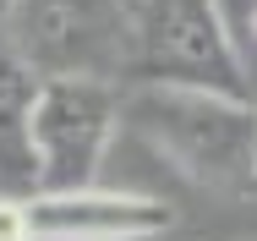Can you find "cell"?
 Masks as SVG:
<instances>
[{
	"instance_id": "1",
	"label": "cell",
	"mask_w": 257,
	"mask_h": 241,
	"mask_svg": "<svg viewBox=\"0 0 257 241\" xmlns=\"http://www.w3.org/2000/svg\"><path fill=\"white\" fill-rule=\"evenodd\" d=\"M181 176L219 192H257V104L203 88H126V121Z\"/></svg>"
},
{
	"instance_id": "2",
	"label": "cell",
	"mask_w": 257,
	"mask_h": 241,
	"mask_svg": "<svg viewBox=\"0 0 257 241\" xmlns=\"http://www.w3.org/2000/svg\"><path fill=\"white\" fill-rule=\"evenodd\" d=\"M132 88H203L252 99L246 55L235 49L219 0H143L132 11Z\"/></svg>"
},
{
	"instance_id": "3",
	"label": "cell",
	"mask_w": 257,
	"mask_h": 241,
	"mask_svg": "<svg viewBox=\"0 0 257 241\" xmlns=\"http://www.w3.org/2000/svg\"><path fill=\"white\" fill-rule=\"evenodd\" d=\"M11 49L50 77L120 83L132 71V6L126 0H11L0 17Z\"/></svg>"
},
{
	"instance_id": "4",
	"label": "cell",
	"mask_w": 257,
	"mask_h": 241,
	"mask_svg": "<svg viewBox=\"0 0 257 241\" xmlns=\"http://www.w3.org/2000/svg\"><path fill=\"white\" fill-rule=\"evenodd\" d=\"M126 121V88L99 77H50L33 110V153L39 192H82L93 187L104 148Z\"/></svg>"
},
{
	"instance_id": "5",
	"label": "cell",
	"mask_w": 257,
	"mask_h": 241,
	"mask_svg": "<svg viewBox=\"0 0 257 241\" xmlns=\"http://www.w3.org/2000/svg\"><path fill=\"white\" fill-rule=\"evenodd\" d=\"M33 241H154L175 225L170 203L148 192H39L28 197Z\"/></svg>"
},
{
	"instance_id": "6",
	"label": "cell",
	"mask_w": 257,
	"mask_h": 241,
	"mask_svg": "<svg viewBox=\"0 0 257 241\" xmlns=\"http://www.w3.org/2000/svg\"><path fill=\"white\" fill-rule=\"evenodd\" d=\"M44 77L11 49L0 28V197H39V153H33V110Z\"/></svg>"
},
{
	"instance_id": "7",
	"label": "cell",
	"mask_w": 257,
	"mask_h": 241,
	"mask_svg": "<svg viewBox=\"0 0 257 241\" xmlns=\"http://www.w3.org/2000/svg\"><path fill=\"white\" fill-rule=\"evenodd\" d=\"M0 241H33L28 197H0Z\"/></svg>"
},
{
	"instance_id": "8",
	"label": "cell",
	"mask_w": 257,
	"mask_h": 241,
	"mask_svg": "<svg viewBox=\"0 0 257 241\" xmlns=\"http://www.w3.org/2000/svg\"><path fill=\"white\" fill-rule=\"evenodd\" d=\"M6 11H11V0H0V17H6Z\"/></svg>"
},
{
	"instance_id": "9",
	"label": "cell",
	"mask_w": 257,
	"mask_h": 241,
	"mask_svg": "<svg viewBox=\"0 0 257 241\" xmlns=\"http://www.w3.org/2000/svg\"><path fill=\"white\" fill-rule=\"evenodd\" d=\"M126 6H132V11H137V6H143V0H126Z\"/></svg>"
}]
</instances>
